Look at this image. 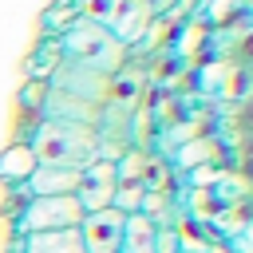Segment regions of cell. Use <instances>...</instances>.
I'll return each mask as SVG.
<instances>
[{
    "instance_id": "cell-1",
    "label": "cell",
    "mask_w": 253,
    "mask_h": 253,
    "mask_svg": "<svg viewBox=\"0 0 253 253\" xmlns=\"http://www.w3.org/2000/svg\"><path fill=\"white\" fill-rule=\"evenodd\" d=\"M32 150L40 166H67L83 170L103 158V138L95 123H67V119H40L32 130Z\"/></svg>"
},
{
    "instance_id": "cell-2",
    "label": "cell",
    "mask_w": 253,
    "mask_h": 253,
    "mask_svg": "<svg viewBox=\"0 0 253 253\" xmlns=\"http://www.w3.org/2000/svg\"><path fill=\"white\" fill-rule=\"evenodd\" d=\"M59 51L71 59V63H79V67H91V71H99V75H119V67L126 63V47L103 28V24H95V20H71L67 28H63V36H59Z\"/></svg>"
},
{
    "instance_id": "cell-3",
    "label": "cell",
    "mask_w": 253,
    "mask_h": 253,
    "mask_svg": "<svg viewBox=\"0 0 253 253\" xmlns=\"http://www.w3.org/2000/svg\"><path fill=\"white\" fill-rule=\"evenodd\" d=\"M83 221V206L75 194H36L28 198V206L20 210L16 233H40V229H79Z\"/></svg>"
},
{
    "instance_id": "cell-4",
    "label": "cell",
    "mask_w": 253,
    "mask_h": 253,
    "mask_svg": "<svg viewBox=\"0 0 253 253\" xmlns=\"http://www.w3.org/2000/svg\"><path fill=\"white\" fill-rule=\"evenodd\" d=\"M47 87H55V91H67V95H75V99H83V103H103L107 95H111V75H99V71H91V67H79V63H55V71L47 75Z\"/></svg>"
},
{
    "instance_id": "cell-5",
    "label": "cell",
    "mask_w": 253,
    "mask_h": 253,
    "mask_svg": "<svg viewBox=\"0 0 253 253\" xmlns=\"http://www.w3.org/2000/svg\"><path fill=\"white\" fill-rule=\"evenodd\" d=\"M123 225H126V213L119 206H103V210L83 213V221H79L83 253H119Z\"/></svg>"
},
{
    "instance_id": "cell-6",
    "label": "cell",
    "mask_w": 253,
    "mask_h": 253,
    "mask_svg": "<svg viewBox=\"0 0 253 253\" xmlns=\"http://www.w3.org/2000/svg\"><path fill=\"white\" fill-rule=\"evenodd\" d=\"M115 186H119V162L115 158H95L91 166H83L79 186H75V198H79L83 213L115 206Z\"/></svg>"
},
{
    "instance_id": "cell-7",
    "label": "cell",
    "mask_w": 253,
    "mask_h": 253,
    "mask_svg": "<svg viewBox=\"0 0 253 253\" xmlns=\"http://www.w3.org/2000/svg\"><path fill=\"white\" fill-rule=\"evenodd\" d=\"M150 16H154V4L150 0H119L115 12H111V20L103 28L126 47V43H138L142 40V32L150 28Z\"/></svg>"
},
{
    "instance_id": "cell-8",
    "label": "cell",
    "mask_w": 253,
    "mask_h": 253,
    "mask_svg": "<svg viewBox=\"0 0 253 253\" xmlns=\"http://www.w3.org/2000/svg\"><path fill=\"white\" fill-rule=\"evenodd\" d=\"M158 233H162L158 221H154L146 210H134V213H126L119 253H158Z\"/></svg>"
},
{
    "instance_id": "cell-9",
    "label": "cell",
    "mask_w": 253,
    "mask_h": 253,
    "mask_svg": "<svg viewBox=\"0 0 253 253\" xmlns=\"http://www.w3.org/2000/svg\"><path fill=\"white\" fill-rule=\"evenodd\" d=\"M20 253H83L79 229H40L20 237Z\"/></svg>"
},
{
    "instance_id": "cell-10",
    "label": "cell",
    "mask_w": 253,
    "mask_h": 253,
    "mask_svg": "<svg viewBox=\"0 0 253 253\" xmlns=\"http://www.w3.org/2000/svg\"><path fill=\"white\" fill-rule=\"evenodd\" d=\"M79 174H83V170H67V166H36L24 186H28L32 198H36V194H75Z\"/></svg>"
},
{
    "instance_id": "cell-11",
    "label": "cell",
    "mask_w": 253,
    "mask_h": 253,
    "mask_svg": "<svg viewBox=\"0 0 253 253\" xmlns=\"http://www.w3.org/2000/svg\"><path fill=\"white\" fill-rule=\"evenodd\" d=\"M36 166H40V162H36L32 142H12V146L0 154V178H4V182H20V186H24Z\"/></svg>"
},
{
    "instance_id": "cell-12",
    "label": "cell",
    "mask_w": 253,
    "mask_h": 253,
    "mask_svg": "<svg viewBox=\"0 0 253 253\" xmlns=\"http://www.w3.org/2000/svg\"><path fill=\"white\" fill-rule=\"evenodd\" d=\"M233 126H237V134H241V142H253V95L233 111Z\"/></svg>"
},
{
    "instance_id": "cell-13",
    "label": "cell",
    "mask_w": 253,
    "mask_h": 253,
    "mask_svg": "<svg viewBox=\"0 0 253 253\" xmlns=\"http://www.w3.org/2000/svg\"><path fill=\"white\" fill-rule=\"evenodd\" d=\"M237 63H245V67L253 71V32L241 36V43H237Z\"/></svg>"
},
{
    "instance_id": "cell-14",
    "label": "cell",
    "mask_w": 253,
    "mask_h": 253,
    "mask_svg": "<svg viewBox=\"0 0 253 253\" xmlns=\"http://www.w3.org/2000/svg\"><path fill=\"white\" fill-rule=\"evenodd\" d=\"M237 166H241V174L253 182V142H245V146H241V162H237Z\"/></svg>"
},
{
    "instance_id": "cell-15",
    "label": "cell",
    "mask_w": 253,
    "mask_h": 253,
    "mask_svg": "<svg viewBox=\"0 0 253 253\" xmlns=\"http://www.w3.org/2000/svg\"><path fill=\"white\" fill-rule=\"evenodd\" d=\"M233 245H237V249H245V253H253V221L241 229V237H233Z\"/></svg>"
},
{
    "instance_id": "cell-16",
    "label": "cell",
    "mask_w": 253,
    "mask_h": 253,
    "mask_svg": "<svg viewBox=\"0 0 253 253\" xmlns=\"http://www.w3.org/2000/svg\"><path fill=\"white\" fill-rule=\"evenodd\" d=\"M249 95H253V91H249Z\"/></svg>"
}]
</instances>
